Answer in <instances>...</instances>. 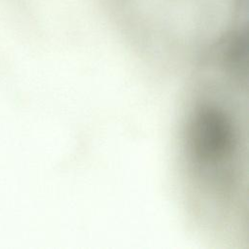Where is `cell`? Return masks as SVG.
<instances>
[{
  "instance_id": "1",
  "label": "cell",
  "mask_w": 249,
  "mask_h": 249,
  "mask_svg": "<svg viewBox=\"0 0 249 249\" xmlns=\"http://www.w3.org/2000/svg\"><path fill=\"white\" fill-rule=\"evenodd\" d=\"M189 140L195 155L201 160H219L231 153V125L220 112L203 109L196 114L190 124Z\"/></svg>"
}]
</instances>
